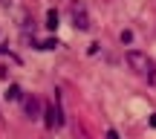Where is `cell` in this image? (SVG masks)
<instances>
[{
    "instance_id": "6da1fadb",
    "label": "cell",
    "mask_w": 156,
    "mask_h": 139,
    "mask_svg": "<svg viewBox=\"0 0 156 139\" xmlns=\"http://www.w3.org/2000/svg\"><path fill=\"white\" fill-rule=\"evenodd\" d=\"M124 61H127V67L133 70L136 75L147 78V81H153V78H156V64H153V58L147 55V52L127 49V52H124Z\"/></svg>"
},
{
    "instance_id": "7a4b0ae2",
    "label": "cell",
    "mask_w": 156,
    "mask_h": 139,
    "mask_svg": "<svg viewBox=\"0 0 156 139\" xmlns=\"http://www.w3.org/2000/svg\"><path fill=\"white\" fill-rule=\"evenodd\" d=\"M69 15H73V23H75V29H81V32H87L93 23H90V12H87V6L81 3V0H73V6H69Z\"/></svg>"
},
{
    "instance_id": "3957f363",
    "label": "cell",
    "mask_w": 156,
    "mask_h": 139,
    "mask_svg": "<svg viewBox=\"0 0 156 139\" xmlns=\"http://www.w3.org/2000/svg\"><path fill=\"white\" fill-rule=\"evenodd\" d=\"M44 122H46V128H61V125H64L61 107H58V104H46L44 107Z\"/></svg>"
},
{
    "instance_id": "277c9868",
    "label": "cell",
    "mask_w": 156,
    "mask_h": 139,
    "mask_svg": "<svg viewBox=\"0 0 156 139\" xmlns=\"http://www.w3.org/2000/svg\"><path fill=\"white\" fill-rule=\"evenodd\" d=\"M23 104H26V113H29L32 119H38L41 110H44V107H41V101L35 99V96H26V99H23Z\"/></svg>"
},
{
    "instance_id": "5b68a950",
    "label": "cell",
    "mask_w": 156,
    "mask_h": 139,
    "mask_svg": "<svg viewBox=\"0 0 156 139\" xmlns=\"http://www.w3.org/2000/svg\"><path fill=\"white\" fill-rule=\"evenodd\" d=\"M6 99H9V101H17V99H23V90L17 87V84H9V90H6Z\"/></svg>"
},
{
    "instance_id": "8992f818",
    "label": "cell",
    "mask_w": 156,
    "mask_h": 139,
    "mask_svg": "<svg viewBox=\"0 0 156 139\" xmlns=\"http://www.w3.org/2000/svg\"><path fill=\"white\" fill-rule=\"evenodd\" d=\"M46 26H49V29H55V26H58V12H55V9L46 12Z\"/></svg>"
},
{
    "instance_id": "52a82bcc",
    "label": "cell",
    "mask_w": 156,
    "mask_h": 139,
    "mask_svg": "<svg viewBox=\"0 0 156 139\" xmlns=\"http://www.w3.org/2000/svg\"><path fill=\"white\" fill-rule=\"evenodd\" d=\"M130 41H133V32H130V29H124V32H122V44H130Z\"/></svg>"
},
{
    "instance_id": "ba28073f",
    "label": "cell",
    "mask_w": 156,
    "mask_h": 139,
    "mask_svg": "<svg viewBox=\"0 0 156 139\" xmlns=\"http://www.w3.org/2000/svg\"><path fill=\"white\" fill-rule=\"evenodd\" d=\"M104 139H119V134H116V130H113V128H107V134H104Z\"/></svg>"
},
{
    "instance_id": "9c48e42d",
    "label": "cell",
    "mask_w": 156,
    "mask_h": 139,
    "mask_svg": "<svg viewBox=\"0 0 156 139\" xmlns=\"http://www.w3.org/2000/svg\"><path fill=\"white\" fill-rule=\"evenodd\" d=\"M151 125H153V128H156V113H151Z\"/></svg>"
}]
</instances>
